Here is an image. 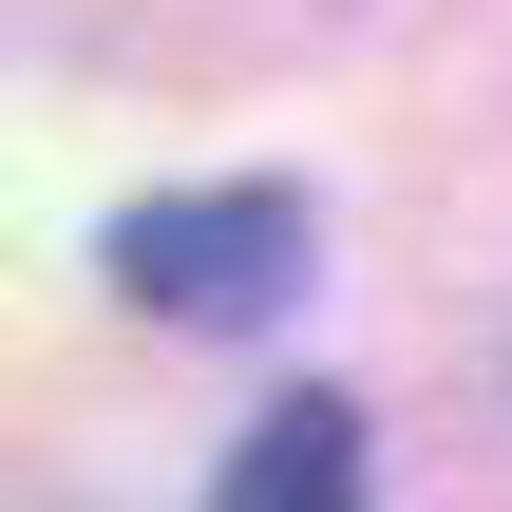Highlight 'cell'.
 Segmentation results:
<instances>
[{
    "label": "cell",
    "mask_w": 512,
    "mask_h": 512,
    "mask_svg": "<svg viewBox=\"0 0 512 512\" xmlns=\"http://www.w3.org/2000/svg\"><path fill=\"white\" fill-rule=\"evenodd\" d=\"M304 190H152V209H114V285L152 304V323H266V304H304Z\"/></svg>",
    "instance_id": "1"
},
{
    "label": "cell",
    "mask_w": 512,
    "mask_h": 512,
    "mask_svg": "<svg viewBox=\"0 0 512 512\" xmlns=\"http://www.w3.org/2000/svg\"><path fill=\"white\" fill-rule=\"evenodd\" d=\"M209 512H361V399H266L247 437H228V475H209Z\"/></svg>",
    "instance_id": "2"
}]
</instances>
